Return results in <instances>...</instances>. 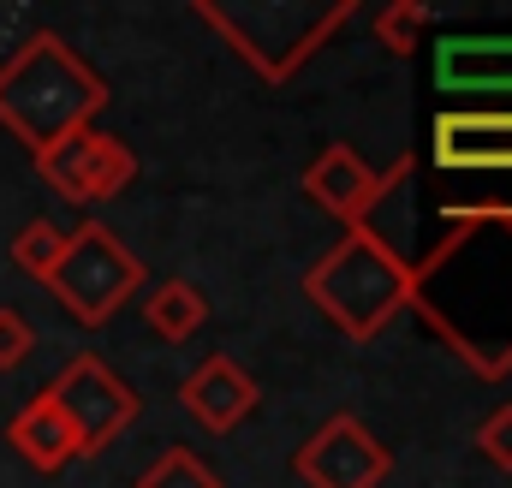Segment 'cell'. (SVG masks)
Wrapping results in <instances>:
<instances>
[{
  "label": "cell",
  "instance_id": "1",
  "mask_svg": "<svg viewBox=\"0 0 512 488\" xmlns=\"http://www.w3.org/2000/svg\"><path fill=\"white\" fill-rule=\"evenodd\" d=\"M417 322L477 381L512 375V209H447V233L411 262Z\"/></svg>",
  "mask_w": 512,
  "mask_h": 488
},
{
  "label": "cell",
  "instance_id": "2",
  "mask_svg": "<svg viewBox=\"0 0 512 488\" xmlns=\"http://www.w3.org/2000/svg\"><path fill=\"white\" fill-rule=\"evenodd\" d=\"M108 108L102 72L60 36V30H30L6 60H0V125L30 149H54L72 131L96 125Z\"/></svg>",
  "mask_w": 512,
  "mask_h": 488
},
{
  "label": "cell",
  "instance_id": "3",
  "mask_svg": "<svg viewBox=\"0 0 512 488\" xmlns=\"http://www.w3.org/2000/svg\"><path fill=\"white\" fill-rule=\"evenodd\" d=\"M304 298L352 346H370L376 334H387L399 310H411V256L393 239H382L376 227H346L310 262Z\"/></svg>",
  "mask_w": 512,
  "mask_h": 488
},
{
  "label": "cell",
  "instance_id": "4",
  "mask_svg": "<svg viewBox=\"0 0 512 488\" xmlns=\"http://www.w3.org/2000/svg\"><path fill=\"white\" fill-rule=\"evenodd\" d=\"M203 30H215L268 90H286L352 18H358V0H328V6H310V0H245V6H227V0H197L191 6Z\"/></svg>",
  "mask_w": 512,
  "mask_h": 488
},
{
  "label": "cell",
  "instance_id": "5",
  "mask_svg": "<svg viewBox=\"0 0 512 488\" xmlns=\"http://www.w3.org/2000/svg\"><path fill=\"white\" fill-rule=\"evenodd\" d=\"M42 286L60 298V310L72 322L102 328V322H114L126 310L131 292L143 286V262H137V250H126V239L114 227L84 221V227L66 233V250H60V262H54V274Z\"/></svg>",
  "mask_w": 512,
  "mask_h": 488
},
{
  "label": "cell",
  "instance_id": "6",
  "mask_svg": "<svg viewBox=\"0 0 512 488\" xmlns=\"http://www.w3.org/2000/svg\"><path fill=\"white\" fill-rule=\"evenodd\" d=\"M42 393H48V399L60 405V417L72 423L84 459L108 453L131 423H137V411H143V405H137V387H131L108 358H96V352H78Z\"/></svg>",
  "mask_w": 512,
  "mask_h": 488
},
{
  "label": "cell",
  "instance_id": "7",
  "mask_svg": "<svg viewBox=\"0 0 512 488\" xmlns=\"http://www.w3.org/2000/svg\"><path fill=\"white\" fill-rule=\"evenodd\" d=\"M411 155H399L393 167H370L352 143H328L310 167H304V197L316 203V209H328L340 227H370V215L387 203V191H399L405 179H411Z\"/></svg>",
  "mask_w": 512,
  "mask_h": 488
},
{
  "label": "cell",
  "instance_id": "8",
  "mask_svg": "<svg viewBox=\"0 0 512 488\" xmlns=\"http://www.w3.org/2000/svg\"><path fill=\"white\" fill-rule=\"evenodd\" d=\"M36 173H42L48 191H60L66 203H108V197H120L131 179H137V155H131L126 137L84 125V131H72L66 143L42 149V155H36Z\"/></svg>",
  "mask_w": 512,
  "mask_h": 488
},
{
  "label": "cell",
  "instance_id": "9",
  "mask_svg": "<svg viewBox=\"0 0 512 488\" xmlns=\"http://www.w3.org/2000/svg\"><path fill=\"white\" fill-rule=\"evenodd\" d=\"M387 465H393L387 447L370 435V423L352 417V411L328 417V423L292 453V471L310 488H382Z\"/></svg>",
  "mask_w": 512,
  "mask_h": 488
},
{
  "label": "cell",
  "instance_id": "10",
  "mask_svg": "<svg viewBox=\"0 0 512 488\" xmlns=\"http://www.w3.org/2000/svg\"><path fill=\"white\" fill-rule=\"evenodd\" d=\"M441 173H512V108H447L429 131Z\"/></svg>",
  "mask_w": 512,
  "mask_h": 488
},
{
  "label": "cell",
  "instance_id": "11",
  "mask_svg": "<svg viewBox=\"0 0 512 488\" xmlns=\"http://www.w3.org/2000/svg\"><path fill=\"white\" fill-rule=\"evenodd\" d=\"M256 399H262L256 381L245 375V364H233L227 352H209L203 364L179 381V405H185L209 435H233V429L256 411Z\"/></svg>",
  "mask_w": 512,
  "mask_h": 488
},
{
  "label": "cell",
  "instance_id": "12",
  "mask_svg": "<svg viewBox=\"0 0 512 488\" xmlns=\"http://www.w3.org/2000/svg\"><path fill=\"white\" fill-rule=\"evenodd\" d=\"M6 441H12V453H18L30 471H42V477H54V471H66V465H78V459H84V447H78L72 423L60 417V405H54L48 393H36L30 405H18V411H12Z\"/></svg>",
  "mask_w": 512,
  "mask_h": 488
},
{
  "label": "cell",
  "instance_id": "13",
  "mask_svg": "<svg viewBox=\"0 0 512 488\" xmlns=\"http://www.w3.org/2000/svg\"><path fill=\"white\" fill-rule=\"evenodd\" d=\"M435 84L465 90V96L512 90V36H453V42H441L435 48Z\"/></svg>",
  "mask_w": 512,
  "mask_h": 488
},
{
  "label": "cell",
  "instance_id": "14",
  "mask_svg": "<svg viewBox=\"0 0 512 488\" xmlns=\"http://www.w3.org/2000/svg\"><path fill=\"white\" fill-rule=\"evenodd\" d=\"M143 322H149V334H161V340L179 346V340H191L209 322V304H203V292L191 280H161L143 298Z\"/></svg>",
  "mask_w": 512,
  "mask_h": 488
},
{
  "label": "cell",
  "instance_id": "15",
  "mask_svg": "<svg viewBox=\"0 0 512 488\" xmlns=\"http://www.w3.org/2000/svg\"><path fill=\"white\" fill-rule=\"evenodd\" d=\"M429 18H435V12H429L423 0H387L382 12H376V42H382L387 54H399V60H405V54H417V48H423Z\"/></svg>",
  "mask_w": 512,
  "mask_h": 488
},
{
  "label": "cell",
  "instance_id": "16",
  "mask_svg": "<svg viewBox=\"0 0 512 488\" xmlns=\"http://www.w3.org/2000/svg\"><path fill=\"white\" fill-rule=\"evenodd\" d=\"M60 250H66V233L54 227V221H24V233L12 239V262L30 274V280H48L54 274V262H60Z\"/></svg>",
  "mask_w": 512,
  "mask_h": 488
},
{
  "label": "cell",
  "instance_id": "17",
  "mask_svg": "<svg viewBox=\"0 0 512 488\" xmlns=\"http://www.w3.org/2000/svg\"><path fill=\"white\" fill-rule=\"evenodd\" d=\"M137 488H227L191 447H167L143 477H137Z\"/></svg>",
  "mask_w": 512,
  "mask_h": 488
},
{
  "label": "cell",
  "instance_id": "18",
  "mask_svg": "<svg viewBox=\"0 0 512 488\" xmlns=\"http://www.w3.org/2000/svg\"><path fill=\"white\" fill-rule=\"evenodd\" d=\"M477 453H483L495 471H512V405H495V411L477 423Z\"/></svg>",
  "mask_w": 512,
  "mask_h": 488
},
{
  "label": "cell",
  "instance_id": "19",
  "mask_svg": "<svg viewBox=\"0 0 512 488\" xmlns=\"http://www.w3.org/2000/svg\"><path fill=\"white\" fill-rule=\"evenodd\" d=\"M30 352H36V328H30V316L0 304V375H6V369H18Z\"/></svg>",
  "mask_w": 512,
  "mask_h": 488
}]
</instances>
